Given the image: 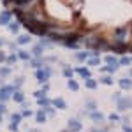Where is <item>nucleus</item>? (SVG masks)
<instances>
[{
  "label": "nucleus",
  "mask_w": 132,
  "mask_h": 132,
  "mask_svg": "<svg viewBox=\"0 0 132 132\" xmlns=\"http://www.w3.org/2000/svg\"><path fill=\"white\" fill-rule=\"evenodd\" d=\"M63 76L71 79V78H72V71H71V69H67V67H65V69H63Z\"/></svg>",
  "instance_id": "nucleus-26"
},
{
  "label": "nucleus",
  "mask_w": 132,
  "mask_h": 132,
  "mask_svg": "<svg viewBox=\"0 0 132 132\" xmlns=\"http://www.w3.org/2000/svg\"><path fill=\"white\" fill-rule=\"evenodd\" d=\"M69 132H79L81 130V122H78V120H69Z\"/></svg>",
  "instance_id": "nucleus-4"
},
{
  "label": "nucleus",
  "mask_w": 132,
  "mask_h": 132,
  "mask_svg": "<svg viewBox=\"0 0 132 132\" xmlns=\"http://www.w3.org/2000/svg\"><path fill=\"white\" fill-rule=\"evenodd\" d=\"M16 88L14 86H2L0 88V102H5L11 97V93H14Z\"/></svg>",
  "instance_id": "nucleus-1"
},
{
  "label": "nucleus",
  "mask_w": 132,
  "mask_h": 132,
  "mask_svg": "<svg viewBox=\"0 0 132 132\" xmlns=\"http://www.w3.org/2000/svg\"><path fill=\"white\" fill-rule=\"evenodd\" d=\"M2 44H4V41H2V39H0V46H2Z\"/></svg>",
  "instance_id": "nucleus-36"
},
{
  "label": "nucleus",
  "mask_w": 132,
  "mask_h": 132,
  "mask_svg": "<svg viewBox=\"0 0 132 132\" xmlns=\"http://www.w3.org/2000/svg\"><path fill=\"white\" fill-rule=\"evenodd\" d=\"M130 62H132V58H127V56H123L122 60H120V65H129Z\"/></svg>",
  "instance_id": "nucleus-25"
},
{
  "label": "nucleus",
  "mask_w": 132,
  "mask_h": 132,
  "mask_svg": "<svg viewBox=\"0 0 132 132\" xmlns=\"http://www.w3.org/2000/svg\"><path fill=\"white\" fill-rule=\"evenodd\" d=\"M18 58H21V60H28V58H30V55H28V53H25V51H18Z\"/></svg>",
  "instance_id": "nucleus-21"
},
{
  "label": "nucleus",
  "mask_w": 132,
  "mask_h": 132,
  "mask_svg": "<svg viewBox=\"0 0 132 132\" xmlns=\"http://www.w3.org/2000/svg\"><path fill=\"white\" fill-rule=\"evenodd\" d=\"M16 5H23V4H27V2H30V0H12Z\"/></svg>",
  "instance_id": "nucleus-28"
},
{
  "label": "nucleus",
  "mask_w": 132,
  "mask_h": 132,
  "mask_svg": "<svg viewBox=\"0 0 132 132\" xmlns=\"http://www.w3.org/2000/svg\"><path fill=\"white\" fill-rule=\"evenodd\" d=\"M12 99H14L16 102H23V101H25V95H23V92L16 90L14 93H12Z\"/></svg>",
  "instance_id": "nucleus-7"
},
{
  "label": "nucleus",
  "mask_w": 132,
  "mask_h": 132,
  "mask_svg": "<svg viewBox=\"0 0 132 132\" xmlns=\"http://www.w3.org/2000/svg\"><path fill=\"white\" fill-rule=\"evenodd\" d=\"M76 58H78V60H86V53H78V55H76Z\"/></svg>",
  "instance_id": "nucleus-27"
},
{
  "label": "nucleus",
  "mask_w": 132,
  "mask_h": 132,
  "mask_svg": "<svg viewBox=\"0 0 132 132\" xmlns=\"http://www.w3.org/2000/svg\"><path fill=\"white\" fill-rule=\"evenodd\" d=\"M30 41L32 39L28 37V35H21V37H18V42H20V44H28Z\"/></svg>",
  "instance_id": "nucleus-17"
},
{
  "label": "nucleus",
  "mask_w": 132,
  "mask_h": 132,
  "mask_svg": "<svg viewBox=\"0 0 132 132\" xmlns=\"http://www.w3.org/2000/svg\"><path fill=\"white\" fill-rule=\"evenodd\" d=\"M18 28H20V27H18V23H11V25H9V30L12 32V34H16Z\"/></svg>",
  "instance_id": "nucleus-22"
},
{
  "label": "nucleus",
  "mask_w": 132,
  "mask_h": 132,
  "mask_svg": "<svg viewBox=\"0 0 132 132\" xmlns=\"http://www.w3.org/2000/svg\"><path fill=\"white\" fill-rule=\"evenodd\" d=\"M0 62H5V55H4L2 51H0Z\"/></svg>",
  "instance_id": "nucleus-35"
},
{
  "label": "nucleus",
  "mask_w": 132,
  "mask_h": 132,
  "mask_svg": "<svg viewBox=\"0 0 132 132\" xmlns=\"http://www.w3.org/2000/svg\"><path fill=\"white\" fill-rule=\"evenodd\" d=\"M51 104H53L55 108H58V109H65V101L60 99V97H56L55 101H51Z\"/></svg>",
  "instance_id": "nucleus-6"
},
{
  "label": "nucleus",
  "mask_w": 132,
  "mask_h": 132,
  "mask_svg": "<svg viewBox=\"0 0 132 132\" xmlns=\"http://www.w3.org/2000/svg\"><path fill=\"white\" fill-rule=\"evenodd\" d=\"M37 104L41 106L42 109H48V106H50V104H51V101H48V99L44 97V99H37Z\"/></svg>",
  "instance_id": "nucleus-10"
},
{
  "label": "nucleus",
  "mask_w": 132,
  "mask_h": 132,
  "mask_svg": "<svg viewBox=\"0 0 132 132\" xmlns=\"http://www.w3.org/2000/svg\"><path fill=\"white\" fill-rule=\"evenodd\" d=\"M62 132H69V130H62Z\"/></svg>",
  "instance_id": "nucleus-38"
},
{
  "label": "nucleus",
  "mask_w": 132,
  "mask_h": 132,
  "mask_svg": "<svg viewBox=\"0 0 132 132\" xmlns=\"http://www.w3.org/2000/svg\"><path fill=\"white\" fill-rule=\"evenodd\" d=\"M9 72H11V69H5V67H4V69H0V74H2V76H7Z\"/></svg>",
  "instance_id": "nucleus-30"
},
{
  "label": "nucleus",
  "mask_w": 132,
  "mask_h": 132,
  "mask_svg": "<svg viewBox=\"0 0 132 132\" xmlns=\"http://www.w3.org/2000/svg\"><path fill=\"white\" fill-rule=\"evenodd\" d=\"M86 88H97V81H95V79H90V78H86Z\"/></svg>",
  "instance_id": "nucleus-16"
},
{
  "label": "nucleus",
  "mask_w": 132,
  "mask_h": 132,
  "mask_svg": "<svg viewBox=\"0 0 132 132\" xmlns=\"http://www.w3.org/2000/svg\"><path fill=\"white\" fill-rule=\"evenodd\" d=\"M76 72H78V74H81V76H85V78H90V72H88V69H85V67L76 69Z\"/></svg>",
  "instance_id": "nucleus-15"
},
{
  "label": "nucleus",
  "mask_w": 132,
  "mask_h": 132,
  "mask_svg": "<svg viewBox=\"0 0 132 132\" xmlns=\"http://www.w3.org/2000/svg\"><path fill=\"white\" fill-rule=\"evenodd\" d=\"M4 113H5V104L0 102V114H4Z\"/></svg>",
  "instance_id": "nucleus-32"
},
{
  "label": "nucleus",
  "mask_w": 132,
  "mask_h": 132,
  "mask_svg": "<svg viewBox=\"0 0 132 132\" xmlns=\"http://www.w3.org/2000/svg\"><path fill=\"white\" fill-rule=\"evenodd\" d=\"M20 120H21V114H16V113H14V114H11V122L14 123V125H18Z\"/></svg>",
  "instance_id": "nucleus-18"
},
{
  "label": "nucleus",
  "mask_w": 132,
  "mask_h": 132,
  "mask_svg": "<svg viewBox=\"0 0 132 132\" xmlns=\"http://www.w3.org/2000/svg\"><path fill=\"white\" fill-rule=\"evenodd\" d=\"M120 86H122V88H132V81L123 78V79H120Z\"/></svg>",
  "instance_id": "nucleus-13"
},
{
  "label": "nucleus",
  "mask_w": 132,
  "mask_h": 132,
  "mask_svg": "<svg viewBox=\"0 0 132 132\" xmlns=\"http://www.w3.org/2000/svg\"><path fill=\"white\" fill-rule=\"evenodd\" d=\"M34 95H35V99H44L46 97V90H37Z\"/></svg>",
  "instance_id": "nucleus-20"
},
{
  "label": "nucleus",
  "mask_w": 132,
  "mask_h": 132,
  "mask_svg": "<svg viewBox=\"0 0 132 132\" xmlns=\"http://www.w3.org/2000/svg\"><path fill=\"white\" fill-rule=\"evenodd\" d=\"M130 74H132V71H130Z\"/></svg>",
  "instance_id": "nucleus-39"
},
{
  "label": "nucleus",
  "mask_w": 132,
  "mask_h": 132,
  "mask_svg": "<svg viewBox=\"0 0 132 132\" xmlns=\"http://www.w3.org/2000/svg\"><path fill=\"white\" fill-rule=\"evenodd\" d=\"M90 118L95 123H102V120H104V116H102L101 113H90Z\"/></svg>",
  "instance_id": "nucleus-8"
},
{
  "label": "nucleus",
  "mask_w": 132,
  "mask_h": 132,
  "mask_svg": "<svg viewBox=\"0 0 132 132\" xmlns=\"http://www.w3.org/2000/svg\"><path fill=\"white\" fill-rule=\"evenodd\" d=\"M0 122H2V114H0Z\"/></svg>",
  "instance_id": "nucleus-37"
},
{
  "label": "nucleus",
  "mask_w": 132,
  "mask_h": 132,
  "mask_svg": "<svg viewBox=\"0 0 132 132\" xmlns=\"http://www.w3.org/2000/svg\"><path fill=\"white\" fill-rule=\"evenodd\" d=\"M132 106V99H118V109L120 111H125Z\"/></svg>",
  "instance_id": "nucleus-3"
},
{
  "label": "nucleus",
  "mask_w": 132,
  "mask_h": 132,
  "mask_svg": "<svg viewBox=\"0 0 132 132\" xmlns=\"http://www.w3.org/2000/svg\"><path fill=\"white\" fill-rule=\"evenodd\" d=\"M42 51H44V46H42V44H35V46H34V55H35V56L42 55Z\"/></svg>",
  "instance_id": "nucleus-12"
},
{
  "label": "nucleus",
  "mask_w": 132,
  "mask_h": 132,
  "mask_svg": "<svg viewBox=\"0 0 132 132\" xmlns=\"http://www.w3.org/2000/svg\"><path fill=\"white\" fill-rule=\"evenodd\" d=\"M11 20V12L9 11H4V12H0V25H7Z\"/></svg>",
  "instance_id": "nucleus-5"
},
{
  "label": "nucleus",
  "mask_w": 132,
  "mask_h": 132,
  "mask_svg": "<svg viewBox=\"0 0 132 132\" xmlns=\"http://www.w3.org/2000/svg\"><path fill=\"white\" fill-rule=\"evenodd\" d=\"M99 55H97V56H93V58H90V60H88V65H92V67H95V65H99Z\"/></svg>",
  "instance_id": "nucleus-19"
},
{
  "label": "nucleus",
  "mask_w": 132,
  "mask_h": 132,
  "mask_svg": "<svg viewBox=\"0 0 132 132\" xmlns=\"http://www.w3.org/2000/svg\"><path fill=\"white\" fill-rule=\"evenodd\" d=\"M106 62H108L109 65H114V67H118V62H116V58H114V56H111V55H108V56H106Z\"/></svg>",
  "instance_id": "nucleus-14"
},
{
  "label": "nucleus",
  "mask_w": 132,
  "mask_h": 132,
  "mask_svg": "<svg viewBox=\"0 0 132 132\" xmlns=\"http://www.w3.org/2000/svg\"><path fill=\"white\" fill-rule=\"evenodd\" d=\"M101 81L104 83V85H111V83H113V79L109 78V76H104V78H101Z\"/></svg>",
  "instance_id": "nucleus-24"
},
{
  "label": "nucleus",
  "mask_w": 132,
  "mask_h": 132,
  "mask_svg": "<svg viewBox=\"0 0 132 132\" xmlns=\"http://www.w3.org/2000/svg\"><path fill=\"white\" fill-rule=\"evenodd\" d=\"M67 86H69L72 92H78V90H79V85L74 81V79H69V81H67Z\"/></svg>",
  "instance_id": "nucleus-11"
},
{
  "label": "nucleus",
  "mask_w": 132,
  "mask_h": 132,
  "mask_svg": "<svg viewBox=\"0 0 132 132\" xmlns=\"http://www.w3.org/2000/svg\"><path fill=\"white\" fill-rule=\"evenodd\" d=\"M16 58H18L16 55H11V56H5V62H7V63H14V62H16Z\"/></svg>",
  "instance_id": "nucleus-23"
},
{
  "label": "nucleus",
  "mask_w": 132,
  "mask_h": 132,
  "mask_svg": "<svg viewBox=\"0 0 132 132\" xmlns=\"http://www.w3.org/2000/svg\"><path fill=\"white\" fill-rule=\"evenodd\" d=\"M21 116H32V111H30V109H23Z\"/></svg>",
  "instance_id": "nucleus-31"
},
{
  "label": "nucleus",
  "mask_w": 132,
  "mask_h": 132,
  "mask_svg": "<svg viewBox=\"0 0 132 132\" xmlns=\"http://www.w3.org/2000/svg\"><path fill=\"white\" fill-rule=\"evenodd\" d=\"M50 74H51L50 67H46V69H39V71H37V81H39V83H46V81H48V78H50Z\"/></svg>",
  "instance_id": "nucleus-2"
},
{
  "label": "nucleus",
  "mask_w": 132,
  "mask_h": 132,
  "mask_svg": "<svg viewBox=\"0 0 132 132\" xmlns=\"http://www.w3.org/2000/svg\"><path fill=\"white\" fill-rule=\"evenodd\" d=\"M92 132H106V129H92Z\"/></svg>",
  "instance_id": "nucleus-34"
},
{
  "label": "nucleus",
  "mask_w": 132,
  "mask_h": 132,
  "mask_svg": "<svg viewBox=\"0 0 132 132\" xmlns=\"http://www.w3.org/2000/svg\"><path fill=\"white\" fill-rule=\"evenodd\" d=\"M35 120L39 123H44L46 122V113H44V109L42 111H39V113H35Z\"/></svg>",
  "instance_id": "nucleus-9"
},
{
  "label": "nucleus",
  "mask_w": 132,
  "mask_h": 132,
  "mask_svg": "<svg viewBox=\"0 0 132 132\" xmlns=\"http://www.w3.org/2000/svg\"><path fill=\"white\" fill-rule=\"evenodd\" d=\"M123 132H132V129L129 127V125H123Z\"/></svg>",
  "instance_id": "nucleus-33"
},
{
  "label": "nucleus",
  "mask_w": 132,
  "mask_h": 132,
  "mask_svg": "<svg viewBox=\"0 0 132 132\" xmlns=\"http://www.w3.org/2000/svg\"><path fill=\"white\" fill-rule=\"evenodd\" d=\"M9 130H11V132H18V125L11 123V125H9Z\"/></svg>",
  "instance_id": "nucleus-29"
}]
</instances>
